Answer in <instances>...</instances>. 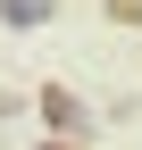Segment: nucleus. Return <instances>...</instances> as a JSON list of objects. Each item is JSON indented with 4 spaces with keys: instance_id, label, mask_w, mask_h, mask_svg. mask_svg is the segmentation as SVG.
Returning a JSON list of instances; mask_svg holds the SVG:
<instances>
[{
    "instance_id": "obj_1",
    "label": "nucleus",
    "mask_w": 142,
    "mask_h": 150,
    "mask_svg": "<svg viewBox=\"0 0 142 150\" xmlns=\"http://www.w3.org/2000/svg\"><path fill=\"white\" fill-rule=\"evenodd\" d=\"M42 125H59V134H75V125H84L75 92H59V83H50V92H42Z\"/></svg>"
},
{
    "instance_id": "obj_3",
    "label": "nucleus",
    "mask_w": 142,
    "mask_h": 150,
    "mask_svg": "<svg viewBox=\"0 0 142 150\" xmlns=\"http://www.w3.org/2000/svg\"><path fill=\"white\" fill-rule=\"evenodd\" d=\"M109 17L117 25H142V0H109Z\"/></svg>"
},
{
    "instance_id": "obj_2",
    "label": "nucleus",
    "mask_w": 142,
    "mask_h": 150,
    "mask_svg": "<svg viewBox=\"0 0 142 150\" xmlns=\"http://www.w3.org/2000/svg\"><path fill=\"white\" fill-rule=\"evenodd\" d=\"M50 8H59V0H0V25H50Z\"/></svg>"
},
{
    "instance_id": "obj_4",
    "label": "nucleus",
    "mask_w": 142,
    "mask_h": 150,
    "mask_svg": "<svg viewBox=\"0 0 142 150\" xmlns=\"http://www.w3.org/2000/svg\"><path fill=\"white\" fill-rule=\"evenodd\" d=\"M42 150H75V142H42Z\"/></svg>"
}]
</instances>
